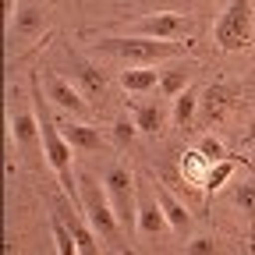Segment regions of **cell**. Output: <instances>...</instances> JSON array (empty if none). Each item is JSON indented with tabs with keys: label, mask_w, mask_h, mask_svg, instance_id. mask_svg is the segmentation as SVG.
<instances>
[{
	"label": "cell",
	"mask_w": 255,
	"mask_h": 255,
	"mask_svg": "<svg viewBox=\"0 0 255 255\" xmlns=\"http://www.w3.org/2000/svg\"><path fill=\"white\" fill-rule=\"evenodd\" d=\"M46 103H50V100L43 96V82L32 75V107H36V117H39L43 156H46V163L53 167V174H57L60 188L68 191V199L82 202V195H78V174H75V149H71V142H68V138H64L60 124L53 121V114H50V107H46Z\"/></svg>",
	"instance_id": "obj_1"
},
{
	"label": "cell",
	"mask_w": 255,
	"mask_h": 255,
	"mask_svg": "<svg viewBox=\"0 0 255 255\" xmlns=\"http://www.w3.org/2000/svg\"><path fill=\"white\" fill-rule=\"evenodd\" d=\"M92 46L107 57L124 60L128 68H159L163 60H174L188 50V43L177 39H145V36H103Z\"/></svg>",
	"instance_id": "obj_2"
},
{
	"label": "cell",
	"mask_w": 255,
	"mask_h": 255,
	"mask_svg": "<svg viewBox=\"0 0 255 255\" xmlns=\"http://www.w3.org/2000/svg\"><path fill=\"white\" fill-rule=\"evenodd\" d=\"M78 195H82L78 209L85 213L89 227L100 234L103 241L117 245L121 234H124V227H121V220H117V213H114V206H110V199H107L103 181H96L92 174H82V177H78Z\"/></svg>",
	"instance_id": "obj_3"
},
{
	"label": "cell",
	"mask_w": 255,
	"mask_h": 255,
	"mask_svg": "<svg viewBox=\"0 0 255 255\" xmlns=\"http://www.w3.org/2000/svg\"><path fill=\"white\" fill-rule=\"evenodd\" d=\"M252 36H255L252 0H231V4L220 11L216 25H213V43L223 53H241V50L252 46Z\"/></svg>",
	"instance_id": "obj_4"
},
{
	"label": "cell",
	"mask_w": 255,
	"mask_h": 255,
	"mask_svg": "<svg viewBox=\"0 0 255 255\" xmlns=\"http://www.w3.org/2000/svg\"><path fill=\"white\" fill-rule=\"evenodd\" d=\"M103 188H107V199L121 220V227L128 234H138V184H135V174L121 167V163H110L107 174H103Z\"/></svg>",
	"instance_id": "obj_5"
},
{
	"label": "cell",
	"mask_w": 255,
	"mask_h": 255,
	"mask_svg": "<svg viewBox=\"0 0 255 255\" xmlns=\"http://www.w3.org/2000/svg\"><path fill=\"white\" fill-rule=\"evenodd\" d=\"M43 92H46L50 107L71 114V117H78V121H89V117H92V103L78 92V85H75L71 78H64V75H57V71H43Z\"/></svg>",
	"instance_id": "obj_6"
},
{
	"label": "cell",
	"mask_w": 255,
	"mask_h": 255,
	"mask_svg": "<svg viewBox=\"0 0 255 255\" xmlns=\"http://www.w3.org/2000/svg\"><path fill=\"white\" fill-rule=\"evenodd\" d=\"M188 32V18L181 11H156L124 25V36H145V39H177Z\"/></svg>",
	"instance_id": "obj_7"
},
{
	"label": "cell",
	"mask_w": 255,
	"mask_h": 255,
	"mask_svg": "<svg viewBox=\"0 0 255 255\" xmlns=\"http://www.w3.org/2000/svg\"><path fill=\"white\" fill-rule=\"evenodd\" d=\"M46 32V4L43 0H18V7L7 21V39L11 43H32Z\"/></svg>",
	"instance_id": "obj_8"
},
{
	"label": "cell",
	"mask_w": 255,
	"mask_h": 255,
	"mask_svg": "<svg viewBox=\"0 0 255 255\" xmlns=\"http://www.w3.org/2000/svg\"><path fill=\"white\" fill-rule=\"evenodd\" d=\"M68 68H71V82L78 85V92L96 107L107 96V75L96 68L92 60H85L82 53H75V50H68Z\"/></svg>",
	"instance_id": "obj_9"
},
{
	"label": "cell",
	"mask_w": 255,
	"mask_h": 255,
	"mask_svg": "<svg viewBox=\"0 0 255 255\" xmlns=\"http://www.w3.org/2000/svg\"><path fill=\"white\" fill-rule=\"evenodd\" d=\"M170 227L167 216H163V206L156 199V188L152 184H138V234L142 238H159Z\"/></svg>",
	"instance_id": "obj_10"
},
{
	"label": "cell",
	"mask_w": 255,
	"mask_h": 255,
	"mask_svg": "<svg viewBox=\"0 0 255 255\" xmlns=\"http://www.w3.org/2000/svg\"><path fill=\"white\" fill-rule=\"evenodd\" d=\"M7 138H14V145H21V149L43 145L36 107H32V110H14V114H7Z\"/></svg>",
	"instance_id": "obj_11"
},
{
	"label": "cell",
	"mask_w": 255,
	"mask_h": 255,
	"mask_svg": "<svg viewBox=\"0 0 255 255\" xmlns=\"http://www.w3.org/2000/svg\"><path fill=\"white\" fill-rule=\"evenodd\" d=\"M152 188H156V199H159V206H163V216H167V223H170V231L191 234V213H188V206H184L177 195H170L163 181H152Z\"/></svg>",
	"instance_id": "obj_12"
},
{
	"label": "cell",
	"mask_w": 255,
	"mask_h": 255,
	"mask_svg": "<svg viewBox=\"0 0 255 255\" xmlns=\"http://www.w3.org/2000/svg\"><path fill=\"white\" fill-rule=\"evenodd\" d=\"M131 117H135L142 135H159V131H163V124H167V107L159 100H138L131 107Z\"/></svg>",
	"instance_id": "obj_13"
},
{
	"label": "cell",
	"mask_w": 255,
	"mask_h": 255,
	"mask_svg": "<svg viewBox=\"0 0 255 255\" xmlns=\"http://www.w3.org/2000/svg\"><path fill=\"white\" fill-rule=\"evenodd\" d=\"M60 131H64V138L71 142L75 152H96L103 145L100 128H92L89 121H68V124H60Z\"/></svg>",
	"instance_id": "obj_14"
},
{
	"label": "cell",
	"mask_w": 255,
	"mask_h": 255,
	"mask_svg": "<svg viewBox=\"0 0 255 255\" xmlns=\"http://www.w3.org/2000/svg\"><path fill=\"white\" fill-rule=\"evenodd\" d=\"M191 68H195V64H167V68H159V92L167 96V100L174 103L177 96L184 92V89H191L188 82H191Z\"/></svg>",
	"instance_id": "obj_15"
},
{
	"label": "cell",
	"mask_w": 255,
	"mask_h": 255,
	"mask_svg": "<svg viewBox=\"0 0 255 255\" xmlns=\"http://www.w3.org/2000/svg\"><path fill=\"white\" fill-rule=\"evenodd\" d=\"M234 96H238V92H234L231 85H220V82H216V85H209V89L202 92V103H199L202 117H206L209 124H213V121H220L223 114H227V107L234 103Z\"/></svg>",
	"instance_id": "obj_16"
},
{
	"label": "cell",
	"mask_w": 255,
	"mask_h": 255,
	"mask_svg": "<svg viewBox=\"0 0 255 255\" xmlns=\"http://www.w3.org/2000/svg\"><path fill=\"white\" fill-rule=\"evenodd\" d=\"M50 234H53V248H57V255H82L78 252V241H75V234H71V227H68V220H64V213L53 206V213H50Z\"/></svg>",
	"instance_id": "obj_17"
},
{
	"label": "cell",
	"mask_w": 255,
	"mask_h": 255,
	"mask_svg": "<svg viewBox=\"0 0 255 255\" xmlns=\"http://www.w3.org/2000/svg\"><path fill=\"white\" fill-rule=\"evenodd\" d=\"M57 209L64 213V220H68V227H71V234H75V241H78V252L82 255H100V245H96V234L92 227H89V220H82V216H71L68 209H64L60 202H57Z\"/></svg>",
	"instance_id": "obj_18"
},
{
	"label": "cell",
	"mask_w": 255,
	"mask_h": 255,
	"mask_svg": "<svg viewBox=\"0 0 255 255\" xmlns=\"http://www.w3.org/2000/svg\"><path fill=\"white\" fill-rule=\"evenodd\" d=\"M121 85H124V92L145 96L149 89L159 85V68H128V71H121Z\"/></svg>",
	"instance_id": "obj_19"
},
{
	"label": "cell",
	"mask_w": 255,
	"mask_h": 255,
	"mask_svg": "<svg viewBox=\"0 0 255 255\" xmlns=\"http://www.w3.org/2000/svg\"><path fill=\"white\" fill-rule=\"evenodd\" d=\"M199 103H202V92L199 89H184L177 100H174V110H170L174 124L177 128H188L191 121H195V114H199Z\"/></svg>",
	"instance_id": "obj_20"
},
{
	"label": "cell",
	"mask_w": 255,
	"mask_h": 255,
	"mask_svg": "<svg viewBox=\"0 0 255 255\" xmlns=\"http://www.w3.org/2000/svg\"><path fill=\"white\" fill-rule=\"evenodd\" d=\"M234 170H238V159H220V163H213V170H209V177H206V184H202V195H206V202L216 195V191L227 184L231 177H234Z\"/></svg>",
	"instance_id": "obj_21"
},
{
	"label": "cell",
	"mask_w": 255,
	"mask_h": 255,
	"mask_svg": "<svg viewBox=\"0 0 255 255\" xmlns=\"http://www.w3.org/2000/svg\"><path fill=\"white\" fill-rule=\"evenodd\" d=\"M209 170H213V163H209V159H206L199 149L184 152V159H181V174H184V181H191V184H206Z\"/></svg>",
	"instance_id": "obj_22"
},
{
	"label": "cell",
	"mask_w": 255,
	"mask_h": 255,
	"mask_svg": "<svg viewBox=\"0 0 255 255\" xmlns=\"http://www.w3.org/2000/svg\"><path fill=\"white\" fill-rule=\"evenodd\" d=\"M234 202H238V209L245 213L248 234H252V241H255V181H241V184L234 188Z\"/></svg>",
	"instance_id": "obj_23"
},
{
	"label": "cell",
	"mask_w": 255,
	"mask_h": 255,
	"mask_svg": "<svg viewBox=\"0 0 255 255\" xmlns=\"http://www.w3.org/2000/svg\"><path fill=\"white\" fill-rule=\"evenodd\" d=\"M135 135H142V131H138V124H135V117H128V114H124V117L114 121V142H117L121 149H124V145H131Z\"/></svg>",
	"instance_id": "obj_24"
},
{
	"label": "cell",
	"mask_w": 255,
	"mask_h": 255,
	"mask_svg": "<svg viewBox=\"0 0 255 255\" xmlns=\"http://www.w3.org/2000/svg\"><path fill=\"white\" fill-rule=\"evenodd\" d=\"M195 149H199V152L209 159V163H220V159H227V149H223V142H220L216 135H202Z\"/></svg>",
	"instance_id": "obj_25"
},
{
	"label": "cell",
	"mask_w": 255,
	"mask_h": 255,
	"mask_svg": "<svg viewBox=\"0 0 255 255\" xmlns=\"http://www.w3.org/2000/svg\"><path fill=\"white\" fill-rule=\"evenodd\" d=\"M188 255H220V241L209 234V238H191L188 241Z\"/></svg>",
	"instance_id": "obj_26"
},
{
	"label": "cell",
	"mask_w": 255,
	"mask_h": 255,
	"mask_svg": "<svg viewBox=\"0 0 255 255\" xmlns=\"http://www.w3.org/2000/svg\"><path fill=\"white\" fill-rule=\"evenodd\" d=\"M245 142H248V145H255V121L248 124V138H245Z\"/></svg>",
	"instance_id": "obj_27"
}]
</instances>
